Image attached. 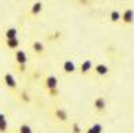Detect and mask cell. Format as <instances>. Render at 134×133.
Masks as SVG:
<instances>
[{"label":"cell","mask_w":134,"mask_h":133,"mask_svg":"<svg viewBox=\"0 0 134 133\" xmlns=\"http://www.w3.org/2000/svg\"><path fill=\"white\" fill-rule=\"evenodd\" d=\"M50 114H52V119L55 122H59V124H67L69 122V113H67V110L61 108V106H53Z\"/></svg>","instance_id":"6da1fadb"},{"label":"cell","mask_w":134,"mask_h":133,"mask_svg":"<svg viewBox=\"0 0 134 133\" xmlns=\"http://www.w3.org/2000/svg\"><path fill=\"white\" fill-rule=\"evenodd\" d=\"M92 110L97 114H106L108 111V99L104 96H98L92 100Z\"/></svg>","instance_id":"7a4b0ae2"},{"label":"cell","mask_w":134,"mask_h":133,"mask_svg":"<svg viewBox=\"0 0 134 133\" xmlns=\"http://www.w3.org/2000/svg\"><path fill=\"white\" fill-rule=\"evenodd\" d=\"M58 85H59L58 77H56V75H52V74H50V75H45L44 80H42V86H44L45 91L55 89V88H58Z\"/></svg>","instance_id":"3957f363"},{"label":"cell","mask_w":134,"mask_h":133,"mask_svg":"<svg viewBox=\"0 0 134 133\" xmlns=\"http://www.w3.org/2000/svg\"><path fill=\"white\" fill-rule=\"evenodd\" d=\"M120 22L123 25H133L134 24V9L133 8H126L122 11V19Z\"/></svg>","instance_id":"277c9868"},{"label":"cell","mask_w":134,"mask_h":133,"mask_svg":"<svg viewBox=\"0 0 134 133\" xmlns=\"http://www.w3.org/2000/svg\"><path fill=\"white\" fill-rule=\"evenodd\" d=\"M109 66L108 64H104V63H98V64H94L92 67V74L95 75V77H106L108 74H109Z\"/></svg>","instance_id":"5b68a950"},{"label":"cell","mask_w":134,"mask_h":133,"mask_svg":"<svg viewBox=\"0 0 134 133\" xmlns=\"http://www.w3.org/2000/svg\"><path fill=\"white\" fill-rule=\"evenodd\" d=\"M3 81H5V86H6L8 89H13V91H16V89L19 88V85H17V80L14 78V75H13L11 72H6V74L3 75Z\"/></svg>","instance_id":"8992f818"},{"label":"cell","mask_w":134,"mask_h":133,"mask_svg":"<svg viewBox=\"0 0 134 133\" xmlns=\"http://www.w3.org/2000/svg\"><path fill=\"white\" fill-rule=\"evenodd\" d=\"M14 60H16V64H27L28 63L27 52L22 50V49H16L14 50Z\"/></svg>","instance_id":"52a82bcc"},{"label":"cell","mask_w":134,"mask_h":133,"mask_svg":"<svg viewBox=\"0 0 134 133\" xmlns=\"http://www.w3.org/2000/svg\"><path fill=\"white\" fill-rule=\"evenodd\" d=\"M42 11H44V2H42V0H36L33 5L30 6V11H28V13H30V16L36 17V16H39Z\"/></svg>","instance_id":"ba28073f"},{"label":"cell","mask_w":134,"mask_h":133,"mask_svg":"<svg viewBox=\"0 0 134 133\" xmlns=\"http://www.w3.org/2000/svg\"><path fill=\"white\" fill-rule=\"evenodd\" d=\"M92 67H94V61L92 60H84L83 63H81V66H80V74L81 75H89V74H92Z\"/></svg>","instance_id":"9c48e42d"},{"label":"cell","mask_w":134,"mask_h":133,"mask_svg":"<svg viewBox=\"0 0 134 133\" xmlns=\"http://www.w3.org/2000/svg\"><path fill=\"white\" fill-rule=\"evenodd\" d=\"M31 50H33V53H36L37 57H41V55H44L45 53V44L42 42V41H33L31 42Z\"/></svg>","instance_id":"30bf717a"},{"label":"cell","mask_w":134,"mask_h":133,"mask_svg":"<svg viewBox=\"0 0 134 133\" xmlns=\"http://www.w3.org/2000/svg\"><path fill=\"white\" fill-rule=\"evenodd\" d=\"M63 72L67 74V75L75 74V72H76V64H75L72 60H66V61L63 63Z\"/></svg>","instance_id":"8fae6325"},{"label":"cell","mask_w":134,"mask_h":133,"mask_svg":"<svg viewBox=\"0 0 134 133\" xmlns=\"http://www.w3.org/2000/svg\"><path fill=\"white\" fill-rule=\"evenodd\" d=\"M5 44H6L8 49L16 50V49H19V45H20V39H19V36H17V38H11V39H5Z\"/></svg>","instance_id":"7c38bea8"},{"label":"cell","mask_w":134,"mask_h":133,"mask_svg":"<svg viewBox=\"0 0 134 133\" xmlns=\"http://www.w3.org/2000/svg\"><path fill=\"white\" fill-rule=\"evenodd\" d=\"M120 19H122L120 9H112V11L109 13V21H111V24H120Z\"/></svg>","instance_id":"4fadbf2b"},{"label":"cell","mask_w":134,"mask_h":133,"mask_svg":"<svg viewBox=\"0 0 134 133\" xmlns=\"http://www.w3.org/2000/svg\"><path fill=\"white\" fill-rule=\"evenodd\" d=\"M19 99H20V102H24V103H30L33 100V97L30 96V93L27 89H20L19 91Z\"/></svg>","instance_id":"5bb4252c"},{"label":"cell","mask_w":134,"mask_h":133,"mask_svg":"<svg viewBox=\"0 0 134 133\" xmlns=\"http://www.w3.org/2000/svg\"><path fill=\"white\" fill-rule=\"evenodd\" d=\"M17 133H34V130L30 124L22 122V124H19V127H17Z\"/></svg>","instance_id":"9a60e30c"},{"label":"cell","mask_w":134,"mask_h":133,"mask_svg":"<svg viewBox=\"0 0 134 133\" xmlns=\"http://www.w3.org/2000/svg\"><path fill=\"white\" fill-rule=\"evenodd\" d=\"M19 32H17V28L16 27H11V28H6L5 30V39H11V38H17L19 36Z\"/></svg>","instance_id":"2e32d148"},{"label":"cell","mask_w":134,"mask_h":133,"mask_svg":"<svg viewBox=\"0 0 134 133\" xmlns=\"http://www.w3.org/2000/svg\"><path fill=\"white\" fill-rule=\"evenodd\" d=\"M70 133H83V129H81L80 122H76V121L70 122Z\"/></svg>","instance_id":"e0dca14e"},{"label":"cell","mask_w":134,"mask_h":133,"mask_svg":"<svg viewBox=\"0 0 134 133\" xmlns=\"http://www.w3.org/2000/svg\"><path fill=\"white\" fill-rule=\"evenodd\" d=\"M9 127H8V121H0V133H8Z\"/></svg>","instance_id":"ac0fdd59"},{"label":"cell","mask_w":134,"mask_h":133,"mask_svg":"<svg viewBox=\"0 0 134 133\" xmlns=\"http://www.w3.org/2000/svg\"><path fill=\"white\" fill-rule=\"evenodd\" d=\"M91 127L95 130V133H103V132H104V129H103V125H101L100 122H95V124H92Z\"/></svg>","instance_id":"d6986e66"},{"label":"cell","mask_w":134,"mask_h":133,"mask_svg":"<svg viewBox=\"0 0 134 133\" xmlns=\"http://www.w3.org/2000/svg\"><path fill=\"white\" fill-rule=\"evenodd\" d=\"M47 93H48V96H50V97H58V96H59V88L50 89V91H47Z\"/></svg>","instance_id":"ffe728a7"},{"label":"cell","mask_w":134,"mask_h":133,"mask_svg":"<svg viewBox=\"0 0 134 133\" xmlns=\"http://www.w3.org/2000/svg\"><path fill=\"white\" fill-rule=\"evenodd\" d=\"M16 67L19 69L20 74H25V72H27V70H25V69H27V64H16Z\"/></svg>","instance_id":"44dd1931"},{"label":"cell","mask_w":134,"mask_h":133,"mask_svg":"<svg viewBox=\"0 0 134 133\" xmlns=\"http://www.w3.org/2000/svg\"><path fill=\"white\" fill-rule=\"evenodd\" d=\"M84 133H95V130H94L92 127H87V129L84 130Z\"/></svg>","instance_id":"7402d4cb"},{"label":"cell","mask_w":134,"mask_h":133,"mask_svg":"<svg viewBox=\"0 0 134 133\" xmlns=\"http://www.w3.org/2000/svg\"><path fill=\"white\" fill-rule=\"evenodd\" d=\"M0 121H8V119H6V116H5L3 113H0Z\"/></svg>","instance_id":"603a6c76"}]
</instances>
